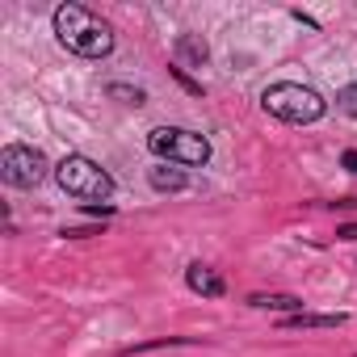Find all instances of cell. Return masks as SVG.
<instances>
[{
    "label": "cell",
    "mask_w": 357,
    "mask_h": 357,
    "mask_svg": "<svg viewBox=\"0 0 357 357\" xmlns=\"http://www.w3.org/2000/svg\"><path fill=\"white\" fill-rule=\"evenodd\" d=\"M55 34L72 55L84 59H105L114 51V30L109 22H101L97 13H89L84 5H59L55 9Z\"/></svg>",
    "instance_id": "1"
},
{
    "label": "cell",
    "mask_w": 357,
    "mask_h": 357,
    "mask_svg": "<svg viewBox=\"0 0 357 357\" xmlns=\"http://www.w3.org/2000/svg\"><path fill=\"white\" fill-rule=\"evenodd\" d=\"M55 181L63 194H72L80 202H105L114 194V176L89 155H63L55 164Z\"/></svg>",
    "instance_id": "2"
},
{
    "label": "cell",
    "mask_w": 357,
    "mask_h": 357,
    "mask_svg": "<svg viewBox=\"0 0 357 357\" xmlns=\"http://www.w3.org/2000/svg\"><path fill=\"white\" fill-rule=\"evenodd\" d=\"M261 105H265L273 118H282V122H294V126H303V122H315V118H324V109H328V101H324L315 89H307V84H294V80L269 84V89L261 93Z\"/></svg>",
    "instance_id": "3"
},
{
    "label": "cell",
    "mask_w": 357,
    "mask_h": 357,
    "mask_svg": "<svg viewBox=\"0 0 357 357\" xmlns=\"http://www.w3.org/2000/svg\"><path fill=\"white\" fill-rule=\"evenodd\" d=\"M147 151H151L155 160L194 168V164H206V160H211V139L198 135V130H185V126H155V130L147 135Z\"/></svg>",
    "instance_id": "4"
},
{
    "label": "cell",
    "mask_w": 357,
    "mask_h": 357,
    "mask_svg": "<svg viewBox=\"0 0 357 357\" xmlns=\"http://www.w3.org/2000/svg\"><path fill=\"white\" fill-rule=\"evenodd\" d=\"M0 176H5V185L34 190V185L43 181V176H47V160H43V151L13 143V147L0 151Z\"/></svg>",
    "instance_id": "5"
},
{
    "label": "cell",
    "mask_w": 357,
    "mask_h": 357,
    "mask_svg": "<svg viewBox=\"0 0 357 357\" xmlns=\"http://www.w3.org/2000/svg\"><path fill=\"white\" fill-rule=\"evenodd\" d=\"M185 282H190L194 294H206V298H219V294H223V278H219L211 265H202V261L185 269Z\"/></svg>",
    "instance_id": "6"
},
{
    "label": "cell",
    "mask_w": 357,
    "mask_h": 357,
    "mask_svg": "<svg viewBox=\"0 0 357 357\" xmlns=\"http://www.w3.org/2000/svg\"><path fill=\"white\" fill-rule=\"evenodd\" d=\"M147 181H151V190H160V194H176V190L190 185V176H185V168H168V164H160V168L147 172Z\"/></svg>",
    "instance_id": "7"
},
{
    "label": "cell",
    "mask_w": 357,
    "mask_h": 357,
    "mask_svg": "<svg viewBox=\"0 0 357 357\" xmlns=\"http://www.w3.org/2000/svg\"><path fill=\"white\" fill-rule=\"evenodd\" d=\"M252 307H265V311H303V298H294V294H252L248 298Z\"/></svg>",
    "instance_id": "8"
},
{
    "label": "cell",
    "mask_w": 357,
    "mask_h": 357,
    "mask_svg": "<svg viewBox=\"0 0 357 357\" xmlns=\"http://www.w3.org/2000/svg\"><path fill=\"white\" fill-rule=\"evenodd\" d=\"M336 324H344L340 311L336 315H307V311H298V315L286 319V328H336Z\"/></svg>",
    "instance_id": "9"
},
{
    "label": "cell",
    "mask_w": 357,
    "mask_h": 357,
    "mask_svg": "<svg viewBox=\"0 0 357 357\" xmlns=\"http://www.w3.org/2000/svg\"><path fill=\"white\" fill-rule=\"evenodd\" d=\"M176 55L190 59V63H206V43H198L194 34H185L181 43H176Z\"/></svg>",
    "instance_id": "10"
},
{
    "label": "cell",
    "mask_w": 357,
    "mask_h": 357,
    "mask_svg": "<svg viewBox=\"0 0 357 357\" xmlns=\"http://www.w3.org/2000/svg\"><path fill=\"white\" fill-rule=\"evenodd\" d=\"M336 109H340V114H349V118H357V80H353V84H344V89L336 93Z\"/></svg>",
    "instance_id": "11"
},
{
    "label": "cell",
    "mask_w": 357,
    "mask_h": 357,
    "mask_svg": "<svg viewBox=\"0 0 357 357\" xmlns=\"http://www.w3.org/2000/svg\"><path fill=\"white\" fill-rule=\"evenodd\" d=\"M340 164H344L349 172H357V151H344V155H340Z\"/></svg>",
    "instance_id": "12"
},
{
    "label": "cell",
    "mask_w": 357,
    "mask_h": 357,
    "mask_svg": "<svg viewBox=\"0 0 357 357\" xmlns=\"http://www.w3.org/2000/svg\"><path fill=\"white\" fill-rule=\"evenodd\" d=\"M336 236H340V240H357V223H344V227H340Z\"/></svg>",
    "instance_id": "13"
}]
</instances>
